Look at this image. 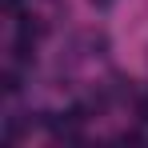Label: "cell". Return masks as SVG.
Masks as SVG:
<instances>
[{
  "label": "cell",
  "instance_id": "obj_2",
  "mask_svg": "<svg viewBox=\"0 0 148 148\" xmlns=\"http://www.w3.org/2000/svg\"><path fill=\"white\" fill-rule=\"evenodd\" d=\"M4 12L8 16H20V0H4Z\"/></svg>",
  "mask_w": 148,
  "mask_h": 148
},
{
  "label": "cell",
  "instance_id": "obj_1",
  "mask_svg": "<svg viewBox=\"0 0 148 148\" xmlns=\"http://www.w3.org/2000/svg\"><path fill=\"white\" fill-rule=\"evenodd\" d=\"M4 92H8V96H16V92H20V72H12V68L4 72Z\"/></svg>",
  "mask_w": 148,
  "mask_h": 148
},
{
  "label": "cell",
  "instance_id": "obj_3",
  "mask_svg": "<svg viewBox=\"0 0 148 148\" xmlns=\"http://www.w3.org/2000/svg\"><path fill=\"white\" fill-rule=\"evenodd\" d=\"M136 112H140V120L148 124V96H140V104H136Z\"/></svg>",
  "mask_w": 148,
  "mask_h": 148
},
{
  "label": "cell",
  "instance_id": "obj_4",
  "mask_svg": "<svg viewBox=\"0 0 148 148\" xmlns=\"http://www.w3.org/2000/svg\"><path fill=\"white\" fill-rule=\"evenodd\" d=\"M92 4H96V8H108V4H112V0H92Z\"/></svg>",
  "mask_w": 148,
  "mask_h": 148
}]
</instances>
